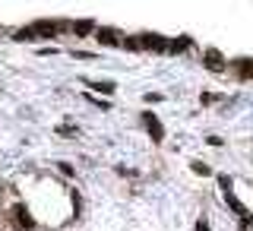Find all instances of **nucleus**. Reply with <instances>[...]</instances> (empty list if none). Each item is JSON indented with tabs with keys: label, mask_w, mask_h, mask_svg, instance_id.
<instances>
[{
	"label": "nucleus",
	"mask_w": 253,
	"mask_h": 231,
	"mask_svg": "<svg viewBox=\"0 0 253 231\" xmlns=\"http://www.w3.org/2000/svg\"><path fill=\"white\" fill-rule=\"evenodd\" d=\"M203 67L209 70V73H228V60L221 57V51H215V47H209V51L203 54Z\"/></svg>",
	"instance_id": "nucleus-1"
},
{
	"label": "nucleus",
	"mask_w": 253,
	"mask_h": 231,
	"mask_svg": "<svg viewBox=\"0 0 253 231\" xmlns=\"http://www.w3.org/2000/svg\"><path fill=\"white\" fill-rule=\"evenodd\" d=\"M228 70L234 73V79H253V57H234Z\"/></svg>",
	"instance_id": "nucleus-2"
},
{
	"label": "nucleus",
	"mask_w": 253,
	"mask_h": 231,
	"mask_svg": "<svg viewBox=\"0 0 253 231\" xmlns=\"http://www.w3.org/2000/svg\"><path fill=\"white\" fill-rule=\"evenodd\" d=\"M139 42H142V51H152V54H165L168 51V42H165L162 35H139Z\"/></svg>",
	"instance_id": "nucleus-3"
},
{
	"label": "nucleus",
	"mask_w": 253,
	"mask_h": 231,
	"mask_svg": "<svg viewBox=\"0 0 253 231\" xmlns=\"http://www.w3.org/2000/svg\"><path fill=\"white\" fill-rule=\"evenodd\" d=\"M13 222H16V228H19V231H32V228H35V219L26 212V206H22V203L13 206Z\"/></svg>",
	"instance_id": "nucleus-4"
},
{
	"label": "nucleus",
	"mask_w": 253,
	"mask_h": 231,
	"mask_svg": "<svg viewBox=\"0 0 253 231\" xmlns=\"http://www.w3.org/2000/svg\"><path fill=\"white\" fill-rule=\"evenodd\" d=\"M95 35H98V42L101 45H108V47H114V45H121L124 42V35H121V32H117V29H98V32H95Z\"/></svg>",
	"instance_id": "nucleus-5"
},
{
	"label": "nucleus",
	"mask_w": 253,
	"mask_h": 231,
	"mask_svg": "<svg viewBox=\"0 0 253 231\" xmlns=\"http://www.w3.org/2000/svg\"><path fill=\"white\" fill-rule=\"evenodd\" d=\"M146 127H149V137H152L155 142H162V139H165V130H162V124H158L155 117H149V114H146Z\"/></svg>",
	"instance_id": "nucleus-6"
},
{
	"label": "nucleus",
	"mask_w": 253,
	"mask_h": 231,
	"mask_svg": "<svg viewBox=\"0 0 253 231\" xmlns=\"http://www.w3.org/2000/svg\"><path fill=\"white\" fill-rule=\"evenodd\" d=\"M35 35L54 38V35H57V22H35Z\"/></svg>",
	"instance_id": "nucleus-7"
},
{
	"label": "nucleus",
	"mask_w": 253,
	"mask_h": 231,
	"mask_svg": "<svg viewBox=\"0 0 253 231\" xmlns=\"http://www.w3.org/2000/svg\"><path fill=\"white\" fill-rule=\"evenodd\" d=\"M184 47H190V38H174L168 42V54H184Z\"/></svg>",
	"instance_id": "nucleus-8"
},
{
	"label": "nucleus",
	"mask_w": 253,
	"mask_h": 231,
	"mask_svg": "<svg viewBox=\"0 0 253 231\" xmlns=\"http://www.w3.org/2000/svg\"><path fill=\"white\" fill-rule=\"evenodd\" d=\"M92 26H95L92 19H79V22H73V32H76V35H89Z\"/></svg>",
	"instance_id": "nucleus-9"
},
{
	"label": "nucleus",
	"mask_w": 253,
	"mask_h": 231,
	"mask_svg": "<svg viewBox=\"0 0 253 231\" xmlns=\"http://www.w3.org/2000/svg\"><path fill=\"white\" fill-rule=\"evenodd\" d=\"M85 86H89V89H95V92H105V95L114 92V83H95V79H89Z\"/></svg>",
	"instance_id": "nucleus-10"
},
{
	"label": "nucleus",
	"mask_w": 253,
	"mask_h": 231,
	"mask_svg": "<svg viewBox=\"0 0 253 231\" xmlns=\"http://www.w3.org/2000/svg\"><path fill=\"white\" fill-rule=\"evenodd\" d=\"M121 45L126 47V51H142V42H139V38H133V35H130V38L124 35V42H121Z\"/></svg>",
	"instance_id": "nucleus-11"
},
{
	"label": "nucleus",
	"mask_w": 253,
	"mask_h": 231,
	"mask_svg": "<svg viewBox=\"0 0 253 231\" xmlns=\"http://www.w3.org/2000/svg\"><path fill=\"white\" fill-rule=\"evenodd\" d=\"M13 38H16V42H32V38H38V35H35V29H19Z\"/></svg>",
	"instance_id": "nucleus-12"
},
{
	"label": "nucleus",
	"mask_w": 253,
	"mask_h": 231,
	"mask_svg": "<svg viewBox=\"0 0 253 231\" xmlns=\"http://www.w3.org/2000/svg\"><path fill=\"white\" fill-rule=\"evenodd\" d=\"M190 168H193V174H209V165L206 162H190Z\"/></svg>",
	"instance_id": "nucleus-13"
},
{
	"label": "nucleus",
	"mask_w": 253,
	"mask_h": 231,
	"mask_svg": "<svg viewBox=\"0 0 253 231\" xmlns=\"http://www.w3.org/2000/svg\"><path fill=\"white\" fill-rule=\"evenodd\" d=\"M57 133H60V137H73L76 130H73V127H67V124H63V127H57Z\"/></svg>",
	"instance_id": "nucleus-14"
},
{
	"label": "nucleus",
	"mask_w": 253,
	"mask_h": 231,
	"mask_svg": "<svg viewBox=\"0 0 253 231\" xmlns=\"http://www.w3.org/2000/svg\"><path fill=\"white\" fill-rule=\"evenodd\" d=\"M218 184H221V190H231V178H228V174H221Z\"/></svg>",
	"instance_id": "nucleus-15"
},
{
	"label": "nucleus",
	"mask_w": 253,
	"mask_h": 231,
	"mask_svg": "<svg viewBox=\"0 0 253 231\" xmlns=\"http://www.w3.org/2000/svg\"><path fill=\"white\" fill-rule=\"evenodd\" d=\"M73 57H83V60H92L95 54H89V51H73Z\"/></svg>",
	"instance_id": "nucleus-16"
},
{
	"label": "nucleus",
	"mask_w": 253,
	"mask_h": 231,
	"mask_svg": "<svg viewBox=\"0 0 253 231\" xmlns=\"http://www.w3.org/2000/svg\"><path fill=\"white\" fill-rule=\"evenodd\" d=\"M196 231H209V225H206V222L200 219V222H196Z\"/></svg>",
	"instance_id": "nucleus-17"
},
{
	"label": "nucleus",
	"mask_w": 253,
	"mask_h": 231,
	"mask_svg": "<svg viewBox=\"0 0 253 231\" xmlns=\"http://www.w3.org/2000/svg\"><path fill=\"white\" fill-rule=\"evenodd\" d=\"M0 193H3V187H0Z\"/></svg>",
	"instance_id": "nucleus-18"
}]
</instances>
